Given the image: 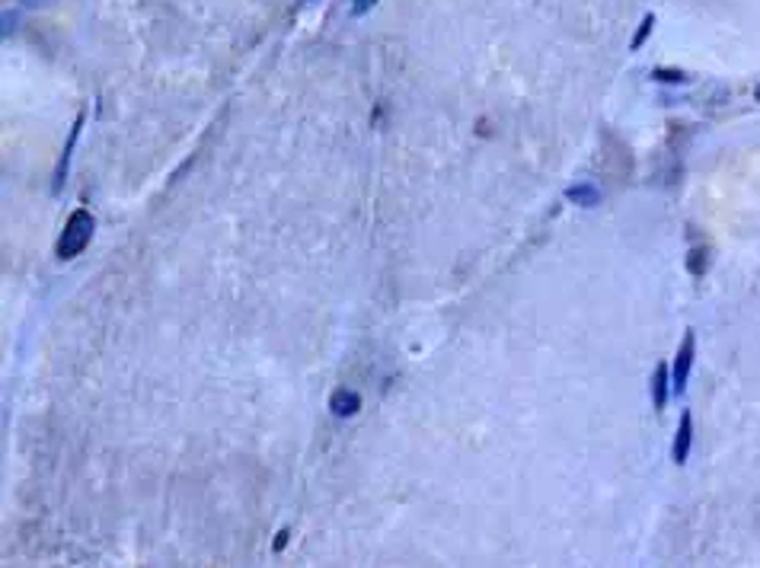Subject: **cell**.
<instances>
[{"label":"cell","mask_w":760,"mask_h":568,"mask_svg":"<svg viewBox=\"0 0 760 568\" xmlns=\"http://www.w3.org/2000/svg\"><path fill=\"white\" fill-rule=\"evenodd\" d=\"M690 444H693V415L684 409L681 415V425H677V434H674V447H671V460L677 466L687 463L690 457Z\"/></svg>","instance_id":"cell-4"},{"label":"cell","mask_w":760,"mask_h":568,"mask_svg":"<svg viewBox=\"0 0 760 568\" xmlns=\"http://www.w3.org/2000/svg\"><path fill=\"white\" fill-rule=\"evenodd\" d=\"M288 540H291V533H288V530H278V537L272 540V549H275V553H281V549L288 546Z\"/></svg>","instance_id":"cell-12"},{"label":"cell","mask_w":760,"mask_h":568,"mask_svg":"<svg viewBox=\"0 0 760 568\" xmlns=\"http://www.w3.org/2000/svg\"><path fill=\"white\" fill-rule=\"evenodd\" d=\"M754 99H757V103H760V87H757V90H754Z\"/></svg>","instance_id":"cell-13"},{"label":"cell","mask_w":760,"mask_h":568,"mask_svg":"<svg viewBox=\"0 0 760 568\" xmlns=\"http://www.w3.org/2000/svg\"><path fill=\"white\" fill-rule=\"evenodd\" d=\"M565 198H569L572 205H581V208H597L601 205V189L594 185V182H575L565 189Z\"/></svg>","instance_id":"cell-7"},{"label":"cell","mask_w":760,"mask_h":568,"mask_svg":"<svg viewBox=\"0 0 760 568\" xmlns=\"http://www.w3.org/2000/svg\"><path fill=\"white\" fill-rule=\"evenodd\" d=\"M93 233H96V217L87 211V208H77V211L67 217V224H64L61 237H58V246H55L58 259H64V262L77 259V256L90 246Z\"/></svg>","instance_id":"cell-1"},{"label":"cell","mask_w":760,"mask_h":568,"mask_svg":"<svg viewBox=\"0 0 760 568\" xmlns=\"http://www.w3.org/2000/svg\"><path fill=\"white\" fill-rule=\"evenodd\" d=\"M652 80L655 83H668V87H684V83H690V74L677 71V67H655Z\"/></svg>","instance_id":"cell-9"},{"label":"cell","mask_w":760,"mask_h":568,"mask_svg":"<svg viewBox=\"0 0 760 568\" xmlns=\"http://www.w3.org/2000/svg\"><path fill=\"white\" fill-rule=\"evenodd\" d=\"M668 399H671V367L658 364L655 374H652V406L658 412H665Z\"/></svg>","instance_id":"cell-6"},{"label":"cell","mask_w":760,"mask_h":568,"mask_svg":"<svg viewBox=\"0 0 760 568\" xmlns=\"http://www.w3.org/2000/svg\"><path fill=\"white\" fill-rule=\"evenodd\" d=\"M83 122H87V109L77 112V119L71 125V135L64 141V150H61V160H58V169H55V192L64 185V176H67V166H71V157H74V147H77V137L83 131Z\"/></svg>","instance_id":"cell-3"},{"label":"cell","mask_w":760,"mask_h":568,"mask_svg":"<svg viewBox=\"0 0 760 568\" xmlns=\"http://www.w3.org/2000/svg\"><path fill=\"white\" fill-rule=\"evenodd\" d=\"M693 358H697V332L687 329L681 339V348H677V355H674V364H671V393L681 396L684 390H687Z\"/></svg>","instance_id":"cell-2"},{"label":"cell","mask_w":760,"mask_h":568,"mask_svg":"<svg viewBox=\"0 0 760 568\" xmlns=\"http://www.w3.org/2000/svg\"><path fill=\"white\" fill-rule=\"evenodd\" d=\"M684 262H687V272H690V275H693V278H703L706 272H709V246H693Z\"/></svg>","instance_id":"cell-8"},{"label":"cell","mask_w":760,"mask_h":568,"mask_svg":"<svg viewBox=\"0 0 760 568\" xmlns=\"http://www.w3.org/2000/svg\"><path fill=\"white\" fill-rule=\"evenodd\" d=\"M329 412H333L336 419H352V415H358L361 412V396L355 393V390H336L333 396H329Z\"/></svg>","instance_id":"cell-5"},{"label":"cell","mask_w":760,"mask_h":568,"mask_svg":"<svg viewBox=\"0 0 760 568\" xmlns=\"http://www.w3.org/2000/svg\"><path fill=\"white\" fill-rule=\"evenodd\" d=\"M652 29H655V13H645L642 16V23H639V29H636V35H633V42H629V51H639V48L649 42Z\"/></svg>","instance_id":"cell-10"},{"label":"cell","mask_w":760,"mask_h":568,"mask_svg":"<svg viewBox=\"0 0 760 568\" xmlns=\"http://www.w3.org/2000/svg\"><path fill=\"white\" fill-rule=\"evenodd\" d=\"M374 3H377V0H355V3H352V16H365Z\"/></svg>","instance_id":"cell-11"},{"label":"cell","mask_w":760,"mask_h":568,"mask_svg":"<svg viewBox=\"0 0 760 568\" xmlns=\"http://www.w3.org/2000/svg\"><path fill=\"white\" fill-rule=\"evenodd\" d=\"M29 3H35V0H29Z\"/></svg>","instance_id":"cell-14"}]
</instances>
